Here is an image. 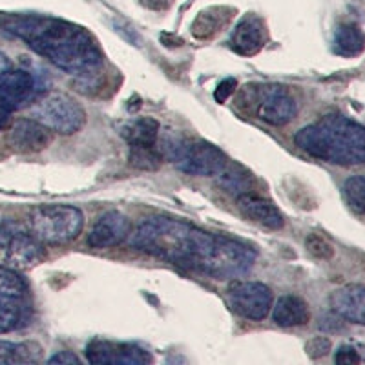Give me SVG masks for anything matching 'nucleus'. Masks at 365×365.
I'll use <instances>...</instances> for the list:
<instances>
[{
	"label": "nucleus",
	"mask_w": 365,
	"mask_h": 365,
	"mask_svg": "<svg viewBox=\"0 0 365 365\" xmlns=\"http://www.w3.org/2000/svg\"><path fill=\"white\" fill-rule=\"evenodd\" d=\"M361 360H365V356H361L358 347H354V345H341L336 351V356H334V361L338 365H354L360 364Z\"/></svg>",
	"instance_id": "obj_27"
},
{
	"label": "nucleus",
	"mask_w": 365,
	"mask_h": 365,
	"mask_svg": "<svg viewBox=\"0 0 365 365\" xmlns=\"http://www.w3.org/2000/svg\"><path fill=\"white\" fill-rule=\"evenodd\" d=\"M128 161L130 165L139 168V170L154 172L161 168L165 155L161 154L159 146L155 145H130Z\"/></svg>",
	"instance_id": "obj_23"
},
{
	"label": "nucleus",
	"mask_w": 365,
	"mask_h": 365,
	"mask_svg": "<svg viewBox=\"0 0 365 365\" xmlns=\"http://www.w3.org/2000/svg\"><path fill=\"white\" fill-rule=\"evenodd\" d=\"M84 216L70 205H41L29 212L28 230L44 245H63L83 232Z\"/></svg>",
	"instance_id": "obj_5"
},
{
	"label": "nucleus",
	"mask_w": 365,
	"mask_h": 365,
	"mask_svg": "<svg viewBox=\"0 0 365 365\" xmlns=\"http://www.w3.org/2000/svg\"><path fill=\"white\" fill-rule=\"evenodd\" d=\"M334 53L341 57H356L365 50V34L354 24H341L334 31V41H332Z\"/></svg>",
	"instance_id": "obj_19"
},
{
	"label": "nucleus",
	"mask_w": 365,
	"mask_h": 365,
	"mask_svg": "<svg viewBox=\"0 0 365 365\" xmlns=\"http://www.w3.org/2000/svg\"><path fill=\"white\" fill-rule=\"evenodd\" d=\"M272 318L279 327H302L311 319V312H309L307 303L299 296L287 294L276 302Z\"/></svg>",
	"instance_id": "obj_17"
},
{
	"label": "nucleus",
	"mask_w": 365,
	"mask_h": 365,
	"mask_svg": "<svg viewBox=\"0 0 365 365\" xmlns=\"http://www.w3.org/2000/svg\"><path fill=\"white\" fill-rule=\"evenodd\" d=\"M130 221L120 212L110 210L96 221L88 234V245L91 249H110L128 237Z\"/></svg>",
	"instance_id": "obj_12"
},
{
	"label": "nucleus",
	"mask_w": 365,
	"mask_h": 365,
	"mask_svg": "<svg viewBox=\"0 0 365 365\" xmlns=\"http://www.w3.org/2000/svg\"><path fill=\"white\" fill-rule=\"evenodd\" d=\"M217 179H220V185L225 190L236 194L237 197L249 194L250 188H252V174H249L243 166L230 165V163L223 166V170L217 174Z\"/></svg>",
	"instance_id": "obj_22"
},
{
	"label": "nucleus",
	"mask_w": 365,
	"mask_h": 365,
	"mask_svg": "<svg viewBox=\"0 0 365 365\" xmlns=\"http://www.w3.org/2000/svg\"><path fill=\"white\" fill-rule=\"evenodd\" d=\"M9 115H11V112H9V110H6L4 106H2V104H0V130L4 128L6 125H8Z\"/></svg>",
	"instance_id": "obj_31"
},
{
	"label": "nucleus",
	"mask_w": 365,
	"mask_h": 365,
	"mask_svg": "<svg viewBox=\"0 0 365 365\" xmlns=\"http://www.w3.org/2000/svg\"><path fill=\"white\" fill-rule=\"evenodd\" d=\"M228 303L247 319H263L272 309V291L259 282H234L228 287Z\"/></svg>",
	"instance_id": "obj_10"
},
{
	"label": "nucleus",
	"mask_w": 365,
	"mask_h": 365,
	"mask_svg": "<svg viewBox=\"0 0 365 365\" xmlns=\"http://www.w3.org/2000/svg\"><path fill=\"white\" fill-rule=\"evenodd\" d=\"M86 360L96 365H145L152 364V356L145 349L132 344L93 340L86 347Z\"/></svg>",
	"instance_id": "obj_11"
},
{
	"label": "nucleus",
	"mask_w": 365,
	"mask_h": 365,
	"mask_svg": "<svg viewBox=\"0 0 365 365\" xmlns=\"http://www.w3.org/2000/svg\"><path fill=\"white\" fill-rule=\"evenodd\" d=\"M237 207L249 220L262 225V227L270 228V230H279L285 225V217L278 210V207L270 203L269 200H265V197L252 194V192L240 195L237 197Z\"/></svg>",
	"instance_id": "obj_15"
},
{
	"label": "nucleus",
	"mask_w": 365,
	"mask_h": 365,
	"mask_svg": "<svg viewBox=\"0 0 365 365\" xmlns=\"http://www.w3.org/2000/svg\"><path fill=\"white\" fill-rule=\"evenodd\" d=\"M132 247L179 269L201 272L214 279L245 276L256 263V250L243 241L217 236L168 217H150L132 234Z\"/></svg>",
	"instance_id": "obj_1"
},
{
	"label": "nucleus",
	"mask_w": 365,
	"mask_h": 365,
	"mask_svg": "<svg viewBox=\"0 0 365 365\" xmlns=\"http://www.w3.org/2000/svg\"><path fill=\"white\" fill-rule=\"evenodd\" d=\"M299 150L311 158L353 166L365 163V126L340 113H329L294 135Z\"/></svg>",
	"instance_id": "obj_3"
},
{
	"label": "nucleus",
	"mask_w": 365,
	"mask_h": 365,
	"mask_svg": "<svg viewBox=\"0 0 365 365\" xmlns=\"http://www.w3.org/2000/svg\"><path fill=\"white\" fill-rule=\"evenodd\" d=\"M42 356L41 345L34 341L15 344V341H0V364H31Z\"/></svg>",
	"instance_id": "obj_21"
},
{
	"label": "nucleus",
	"mask_w": 365,
	"mask_h": 365,
	"mask_svg": "<svg viewBox=\"0 0 365 365\" xmlns=\"http://www.w3.org/2000/svg\"><path fill=\"white\" fill-rule=\"evenodd\" d=\"M29 117L51 130V132L71 135L79 132L86 123V112L79 103L66 93H50L29 108Z\"/></svg>",
	"instance_id": "obj_7"
},
{
	"label": "nucleus",
	"mask_w": 365,
	"mask_h": 365,
	"mask_svg": "<svg viewBox=\"0 0 365 365\" xmlns=\"http://www.w3.org/2000/svg\"><path fill=\"white\" fill-rule=\"evenodd\" d=\"M345 201L356 214H365V175H353L344 182Z\"/></svg>",
	"instance_id": "obj_24"
},
{
	"label": "nucleus",
	"mask_w": 365,
	"mask_h": 365,
	"mask_svg": "<svg viewBox=\"0 0 365 365\" xmlns=\"http://www.w3.org/2000/svg\"><path fill=\"white\" fill-rule=\"evenodd\" d=\"M265 41L267 29L263 21L249 15L236 26L232 37H230V46L240 55H256L265 46Z\"/></svg>",
	"instance_id": "obj_16"
},
{
	"label": "nucleus",
	"mask_w": 365,
	"mask_h": 365,
	"mask_svg": "<svg viewBox=\"0 0 365 365\" xmlns=\"http://www.w3.org/2000/svg\"><path fill=\"white\" fill-rule=\"evenodd\" d=\"M331 307L340 318L365 325V287L345 285L331 294Z\"/></svg>",
	"instance_id": "obj_14"
},
{
	"label": "nucleus",
	"mask_w": 365,
	"mask_h": 365,
	"mask_svg": "<svg viewBox=\"0 0 365 365\" xmlns=\"http://www.w3.org/2000/svg\"><path fill=\"white\" fill-rule=\"evenodd\" d=\"M9 143L21 154H38L51 143V130L35 119H21L9 132Z\"/></svg>",
	"instance_id": "obj_13"
},
{
	"label": "nucleus",
	"mask_w": 365,
	"mask_h": 365,
	"mask_svg": "<svg viewBox=\"0 0 365 365\" xmlns=\"http://www.w3.org/2000/svg\"><path fill=\"white\" fill-rule=\"evenodd\" d=\"M236 90L237 81L232 79V77H228V79H225L223 83H220V86L216 88V91H214V99H216L217 103H225Z\"/></svg>",
	"instance_id": "obj_28"
},
{
	"label": "nucleus",
	"mask_w": 365,
	"mask_h": 365,
	"mask_svg": "<svg viewBox=\"0 0 365 365\" xmlns=\"http://www.w3.org/2000/svg\"><path fill=\"white\" fill-rule=\"evenodd\" d=\"M0 254L15 269H31L46 257L44 243L13 221H0Z\"/></svg>",
	"instance_id": "obj_9"
},
{
	"label": "nucleus",
	"mask_w": 365,
	"mask_h": 365,
	"mask_svg": "<svg viewBox=\"0 0 365 365\" xmlns=\"http://www.w3.org/2000/svg\"><path fill=\"white\" fill-rule=\"evenodd\" d=\"M50 364H77L79 365L81 364V358L77 356V354H73V353H70V351H61V353H57V354H53V356L50 358Z\"/></svg>",
	"instance_id": "obj_29"
},
{
	"label": "nucleus",
	"mask_w": 365,
	"mask_h": 365,
	"mask_svg": "<svg viewBox=\"0 0 365 365\" xmlns=\"http://www.w3.org/2000/svg\"><path fill=\"white\" fill-rule=\"evenodd\" d=\"M159 123L152 117H139L123 128V137L130 145H155L159 137Z\"/></svg>",
	"instance_id": "obj_20"
},
{
	"label": "nucleus",
	"mask_w": 365,
	"mask_h": 365,
	"mask_svg": "<svg viewBox=\"0 0 365 365\" xmlns=\"http://www.w3.org/2000/svg\"><path fill=\"white\" fill-rule=\"evenodd\" d=\"M305 249H307V252L311 254V256H314L316 259H331L332 256H334V247H332L331 241L327 240V237H324L322 234H309L307 237H305Z\"/></svg>",
	"instance_id": "obj_25"
},
{
	"label": "nucleus",
	"mask_w": 365,
	"mask_h": 365,
	"mask_svg": "<svg viewBox=\"0 0 365 365\" xmlns=\"http://www.w3.org/2000/svg\"><path fill=\"white\" fill-rule=\"evenodd\" d=\"M161 154L170 159L179 170L190 175H217L227 165V155L217 146L201 139H187V137H170L163 141Z\"/></svg>",
	"instance_id": "obj_4"
},
{
	"label": "nucleus",
	"mask_w": 365,
	"mask_h": 365,
	"mask_svg": "<svg viewBox=\"0 0 365 365\" xmlns=\"http://www.w3.org/2000/svg\"><path fill=\"white\" fill-rule=\"evenodd\" d=\"M331 340L325 336H316L312 338L311 341H307L305 345V351H307V356L312 358V360H318V358H324L331 353Z\"/></svg>",
	"instance_id": "obj_26"
},
{
	"label": "nucleus",
	"mask_w": 365,
	"mask_h": 365,
	"mask_svg": "<svg viewBox=\"0 0 365 365\" xmlns=\"http://www.w3.org/2000/svg\"><path fill=\"white\" fill-rule=\"evenodd\" d=\"M245 112L272 126H285L294 119L298 106L292 96L283 86H245L236 101Z\"/></svg>",
	"instance_id": "obj_6"
},
{
	"label": "nucleus",
	"mask_w": 365,
	"mask_h": 365,
	"mask_svg": "<svg viewBox=\"0 0 365 365\" xmlns=\"http://www.w3.org/2000/svg\"><path fill=\"white\" fill-rule=\"evenodd\" d=\"M145 8L154 9V11H163V9H168L172 6L174 0H139Z\"/></svg>",
	"instance_id": "obj_30"
},
{
	"label": "nucleus",
	"mask_w": 365,
	"mask_h": 365,
	"mask_svg": "<svg viewBox=\"0 0 365 365\" xmlns=\"http://www.w3.org/2000/svg\"><path fill=\"white\" fill-rule=\"evenodd\" d=\"M0 28L66 73L91 77L103 66L97 41L77 24L38 15H11L0 21Z\"/></svg>",
	"instance_id": "obj_2"
},
{
	"label": "nucleus",
	"mask_w": 365,
	"mask_h": 365,
	"mask_svg": "<svg viewBox=\"0 0 365 365\" xmlns=\"http://www.w3.org/2000/svg\"><path fill=\"white\" fill-rule=\"evenodd\" d=\"M29 311L31 302L26 282L13 269L0 265V334L22 327Z\"/></svg>",
	"instance_id": "obj_8"
},
{
	"label": "nucleus",
	"mask_w": 365,
	"mask_h": 365,
	"mask_svg": "<svg viewBox=\"0 0 365 365\" xmlns=\"http://www.w3.org/2000/svg\"><path fill=\"white\" fill-rule=\"evenodd\" d=\"M234 9L230 8H208L197 15L192 24V34L197 38H212L227 26L232 19Z\"/></svg>",
	"instance_id": "obj_18"
},
{
	"label": "nucleus",
	"mask_w": 365,
	"mask_h": 365,
	"mask_svg": "<svg viewBox=\"0 0 365 365\" xmlns=\"http://www.w3.org/2000/svg\"><path fill=\"white\" fill-rule=\"evenodd\" d=\"M8 68H11V63H9V58L6 57L4 53H0V71L8 70Z\"/></svg>",
	"instance_id": "obj_32"
}]
</instances>
